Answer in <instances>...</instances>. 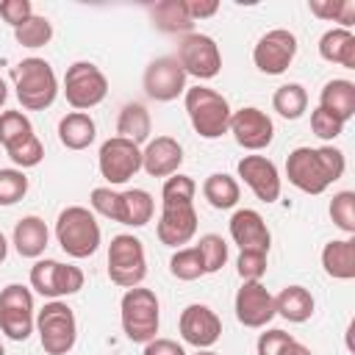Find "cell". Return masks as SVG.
I'll return each instance as SVG.
<instances>
[{
  "label": "cell",
  "mask_w": 355,
  "mask_h": 355,
  "mask_svg": "<svg viewBox=\"0 0 355 355\" xmlns=\"http://www.w3.org/2000/svg\"><path fill=\"white\" fill-rule=\"evenodd\" d=\"M347 169V158L338 147H297L286 158V178L294 189L305 194H322L330 183H336Z\"/></svg>",
  "instance_id": "1"
},
{
  "label": "cell",
  "mask_w": 355,
  "mask_h": 355,
  "mask_svg": "<svg viewBox=\"0 0 355 355\" xmlns=\"http://www.w3.org/2000/svg\"><path fill=\"white\" fill-rule=\"evenodd\" d=\"M11 80L25 111H44L58 97V78L44 58H22L11 67Z\"/></svg>",
  "instance_id": "2"
},
{
  "label": "cell",
  "mask_w": 355,
  "mask_h": 355,
  "mask_svg": "<svg viewBox=\"0 0 355 355\" xmlns=\"http://www.w3.org/2000/svg\"><path fill=\"white\" fill-rule=\"evenodd\" d=\"M183 94H186L183 97L186 114H189V122H191V128H194L197 136H202V139H219V136L227 133L230 114L233 111H230V103L219 92L197 83V86L186 89Z\"/></svg>",
  "instance_id": "3"
},
{
  "label": "cell",
  "mask_w": 355,
  "mask_h": 355,
  "mask_svg": "<svg viewBox=\"0 0 355 355\" xmlns=\"http://www.w3.org/2000/svg\"><path fill=\"white\" fill-rule=\"evenodd\" d=\"M58 247L69 258H89L100 250V225L94 214L83 205H67L55 219Z\"/></svg>",
  "instance_id": "4"
},
{
  "label": "cell",
  "mask_w": 355,
  "mask_h": 355,
  "mask_svg": "<svg viewBox=\"0 0 355 355\" xmlns=\"http://www.w3.org/2000/svg\"><path fill=\"white\" fill-rule=\"evenodd\" d=\"M119 313H122V330L128 336V341L133 344H147L155 338L158 324H161V305L155 291L133 286L122 294L119 302Z\"/></svg>",
  "instance_id": "5"
},
{
  "label": "cell",
  "mask_w": 355,
  "mask_h": 355,
  "mask_svg": "<svg viewBox=\"0 0 355 355\" xmlns=\"http://www.w3.org/2000/svg\"><path fill=\"white\" fill-rule=\"evenodd\" d=\"M36 333L47 355H67L78 341V322L67 302L50 300L36 313Z\"/></svg>",
  "instance_id": "6"
},
{
  "label": "cell",
  "mask_w": 355,
  "mask_h": 355,
  "mask_svg": "<svg viewBox=\"0 0 355 355\" xmlns=\"http://www.w3.org/2000/svg\"><path fill=\"white\" fill-rule=\"evenodd\" d=\"M108 277H111V283H116L122 288L141 286V280L147 277L144 244L133 233H119L111 239V244H108Z\"/></svg>",
  "instance_id": "7"
},
{
  "label": "cell",
  "mask_w": 355,
  "mask_h": 355,
  "mask_svg": "<svg viewBox=\"0 0 355 355\" xmlns=\"http://www.w3.org/2000/svg\"><path fill=\"white\" fill-rule=\"evenodd\" d=\"M108 94V80L103 69L92 61H75L64 75V97L75 111H89L100 105Z\"/></svg>",
  "instance_id": "8"
},
{
  "label": "cell",
  "mask_w": 355,
  "mask_h": 355,
  "mask_svg": "<svg viewBox=\"0 0 355 355\" xmlns=\"http://www.w3.org/2000/svg\"><path fill=\"white\" fill-rule=\"evenodd\" d=\"M36 327L33 294L22 283H8L0 291V330L11 341H28Z\"/></svg>",
  "instance_id": "9"
},
{
  "label": "cell",
  "mask_w": 355,
  "mask_h": 355,
  "mask_svg": "<svg viewBox=\"0 0 355 355\" xmlns=\"http://www.w3.org/2000/svg\"><path fill=\"white\" fill-rule=\"evenodd\" d=\"M178 64L183 67L186 75L197 80H211L222 69V53L219 44L208 33H186L178 44Z\"/></svg>",
  "instance_id": "10"
},
{
  "label": "cell",
  "mask_w": 355,
  "mask_h": 355,
  "mask_svg": "<svg viewBox=\"0 0 355 355\" xmlns=\"http://www.w3.org/2000/svg\"><path fill=\"white\" fill-rule=\"evenodd\" d=\"M97 166L108 186H122L141 169V147L122 136H111L100 147Z\"/></svg>",
  "instance_id": "11"
},
{
  "label": "cell",
  "mask_w": 355,
  "mask_h": 355,
  "mask_svg": "<svg viewBox=\"0 0 355 355\" xmlns=\"http://www.w3.org/2000/svg\"><path fill=\"white\" fill-rule=\"evenodd\" d=\"M297 55V36L286 28L266 31L252 47V64L263 75H283Z\"/></svg>",
  "instance_id": "12"
},
{
  "label": "cell",
  "mask_w": 355,
  "mask_h": 355,
  "mask_svg": "<svg viewBox=\"0 0 355 355\" xmlns=\"http://www.w3.org/2000/svg\"><path fill=\"white\" fill-rule=\"evenodd\" d=\"M141 86H144V94L150 100L169 103V100H178V94L186 92V72H183V67L178 64L175 55H161V58L150 61V67L144 69Z\"/></svg>",
  "instance_id": "13"
},
{
  "label": "cell",
  "mask_w": 355,
  "mask_h": 355,
  "mask_svg": "<svg viewBox=\"0 0 355 355\" xmlns=\"http://www.w3.org/2000/svg\"><path fill=\"white\" fill-rule=\"evenodd\" d=\"M227 130L233 133L239 147L252 150V153L266 150L272 144V139H275V122L269 119L266 111H261L255 105H244V108L233 111Z\"/></svg>",
  "instance_id": "14"
},
{
  "label": "cell",
  "mask_w": 355,
  "mask_h": 355,
  "mask_svg": "<svg viewBox=\"0 0 355 355\" xmlns=\"http://www.w3.org/2000/svg\"><path fill=\"white\" fill-rule=\"evenodd\" d=\"M178 330H180V338L186 344H191L197 349H208L222 336V319L216 316L214 308H208L202 302H191L180 311Z\"/></svg>",
  "instance_id": "15"
},
{
  "label": "cell",
  "mask_w": 355,
  "mask_h": 355,
  "mask_svg": "<svg viewBox=\"0 0 355 355\" xmlns=\"http://www.w3.org/2000/svg\"><path fill=\"white\" fill-rule=\"evenodd\" d=\"M233 311H236V319L244 324V327H266L275 316V297L269 294V288L261 283V280H244L241 288L236 291V300H233Z\"/></svg>",
  "instance_id": "16"
},
{
  "label": "cell",
  "mask_w": 355,
  "mask_h": 355,
  "mask_svg": "<svg viewBox=\"0 0 355 355\" xmlns=\"http://www.w3.org/2000/svg\"><path fill=\"white\" fill-rule=\"evenodd\" d=\"M236 169H239V178L250 186V191L261 202H275L280 197V172L275 161H269L266 155H244L236 164Z\"/></svg>",
  "instance_id": "17"
},
{
  "label": "cell",
  "mask_w": 355,
  "mask_h": 355,
  "mask_svg": "<svg viewBox=\"0 0 355 355\" xmlns=\"http://www.w3.org/2000/svg\"><path fill=\"white\" fill-rule=\"evenodd\" d=\"M197 233V211L194 205H161V216L155 225V236L161 244L180 250Z\"/></svg>",
  "instance_id": "18"
},
{
  "label": "cell",
  "mask_w": 355,
  "mask_h": 355,
  "mask_svg": "<svg viewBox=\"0 0 355 355\" xmlns=\"http://www.w3.org/2000/svg\"><path fill=\"white\" fill-rule=\"evenodd\" d=\"M183 164V147L172 136H155L141 150V169L150 178H169Z\"/></svg>",
  "instance_id": "19"
},
{
  "label": "cell",
  "mask_w": 355,
  "mask_h": 355,
  "mask_svg": "<svg viewBox=\"0 0 355 355\" xmlns=\"http://www.w3.org/2000/svg\"><path fill=\"white\" fill-rule=\"evenodd\" d=\"M230 239L239 244V250H263L269 252L272 233L263 222V216L252 208H239L230 216Z\"/></svg>",
  "instance_id": "20"
},
{
  "label": "cell",
  "mask_w": 355,
  "mask_h": 355,
  "mask_svg": "<svg viewBox=\"0 0 355 355\" xmlns=\"http://www.w3.org/2000/svg\"><path fill=\"white\" fill-rule=\"evenodd\" d=\"M14 250L22 255V258H39L44 250H47V241H50V230L44 225L42 216L36 214H28L22 216L17 225H14Z\"/></svg>",
  "instance_id": "21"
},
{
  "label": "cell",
  "mask_w": 355,
  "mask_h": 355,
  "mask_svg": "<svg viewBox=\"0 0 355 355\" xmlns=\"http://www.w3.org/2000/svg\"><path fill=\"white\" fill-rule=\"evenodd\" d=\"M319 108L330 111L336 119L347 122L355 116V83L347 78H333L319 92Z\"/></svg>",
  "instance_id": "22"
},
{
  "label": "cell",
  "mask_w": 355,
  "mask_h": 355,
  "mask_svg": "<svg viewBox=\"0 0 355 355\" xmlns=\"http://www.w3.org/2000/svg\"><path fill=\"white\" fill-rule=\"evenodd\" d=\"M322 266L333 280L355 277V239H333L322 250Z\"/></svg>",
  "instance_id": "23"
},
{
  "label": "cell",
  "mask_w": 355,
  "mask_h": 355,
  "mask_svg": "<svg viewBox=\"0 0 355 355\" xmlns=\"http://www.w3.org/2000/svg\"><path fill=\"white\" fill-rule=\"evenodd\" d=\"M313 294L305 286H286L277 297H275V316H283L286 322L302 324L313 316Z\"/></svg>",
  "instance_id": "24"
},
{
  "label": "cell",
  "mask_w": 355,
  "mask_h": 355,
  "mask_svg": "<svg viewBox=\"0 0 355 355\" xmlns=\"http://www.w3.org/2000/svg\"><path fill=\"white\" fill-rule=\"evenodd\" d=\"M319 55L344 69H355V33L347 28H330L319 39Z\"/></svg>",
  "instance_id": "25"
},
{
  "label": "cell",
  "mask_w": 355,
  "mask_h": 355,
  "mask_svg": "<svg viewBox=\"0 0 355 355\" xmlns=\"http://www.w3.org/2000/svg\"><path fill=\"white\" fill-rule=\"evenodd\" d=\"M97 136V125L86 111H69L58 122V141L67 150H86Z\"/></svg>",
  "instance_id": "26"
},
{
  "label": "cell",
  "mask_w": 355,
  "mask_h": 355,
  "mask_svg": "<svg viewBox=\"0 0 355 355\" xmlns=\"http://www.w3.org/2000/svg\"><path fill=\"white\" fill-rule=\"evenodd\" d=\"M153 211H155V202H153L150 191H144V189L119 191V225L144 227L153 219Z\"/></svg>",
  "instance_id": "27"
},
{
  "label": "cell",
  "mask_w": 355,
  "mask_h": 355,
  "mask_svg": "<svg viewBox=\"0 0 355 355\" xmlns=\"http://www.w3.org/2000/svg\"><path fill=\"white\" fill-rule=\"evenodd\" d=\"M150 130H153L150 111L141 103H125L116 116V136H122L133 144H144V141H150Z\"/></svg>",
  "instance_id": "28"
},
{
  "label": "cell",
  "mask_w": 355,
  "mask_h": 355,
  "mask_svg": "<svg viewBox=\"0 0 355 355\" xmlns=\"http://www.w3.org/2000/svg\"><path fill=\"white\" fill-rule=\"evenodd\" d=\"M150 17H153V25L161 33H183L186 36L194 28L183 0H161L150 8Z\"/></svg>",
  "instance_id": "29"
},
{
  "label": "cell",
  "mask_w": 355,
  "mask_h": 355,
  "mask_svg": "<svg viewBox=\"0 0 355 355\" xmlns=\"http://www.w3.org/2000/svg\"><path fill=\"white\" fill-rule=\"evenodd\" d=\"M202 197L208 200L211 208L227 211V208H233V205L239 202L241 189H239V180L230 178L227 172H214V175H208L205 183H202Z\"/></svg>",
  "instance_id": "30"
},
{
  "label": "cell",
  "mask_w": 355,
  "mask_h": 355,
  "mask_svg": "<svg viewBox=\"0 0 355 355\" xmlns=\"http://www.w3.org/2000/svg\"><path fill=\"white\" fill-rule=\"evenodd\" d=\"M272 108L283 119H300L308 111V92L302 83H283L272 94Z\"/></svg>",
  "instance_id": "31"
},
{
  "label": "cell",
  "mask_w": 355,
  "mask_h": 355,
  "mask_svg": "<svg viewBox=\"0 0 355 355\" xmlns=\"http://www.w3.org/2000/svg\"><path fill=\"white\" fill-rule=\"evenodd\" d=\"M6 153H8V158H11V164L17 166V169H31V166H39L42 164V158H44V147H42V141H39V136L36 133H28V136H22L19 141H14L11 147H6Z\"/></svg>",
  "instance_id": "32"
},
{
  "label": "cell",
  "mask_w": 355,
  "mask_h": 355,
  "mask_svg": "<svg viewBox=\"0 0 355 355\" xmlns=\"http://www.w3.org/2000/svg\"><path fill=\"white\" fill-rule=\"evenodd\" d=\"M14 39H17V44L31 47V50L44 47V44L53 39V25H50V19H47V17L33 14L28 22H22L19 28H14Z\"/></svg>",
  "instance_id": "33"
},
{
  "label": "cell",
  "mask_w": 355,
  "mask_h": 355,
  "mask_svg": "<svg viewBox=\"0 0 355 355\" xmlns=\"http://www.w3.org/2000/svg\"><path fill=\"white\" fill-rule=\"evenodd\" d=\"M194 247H197V252H200V258H202L205 275H214V272H219V269L227 263V241H225L222 236L205 233V236H200V241H197Z\"/></svg>",
  "instance_id": "34"
},
{
  "label": "cell",
  "mask_w": 355,
  "mask_h": 355,
  "mask_svg": "<svg viewBox=\"0 0 355 355\" xmlns=\"http://www.w3.org/2000/svg\"><path fill=\"white\" fill-rule=\"evenodd\" d=\"M194 191H197V183L189 175L175 172L164 180L161 205H194Z\"/></svg>",
  "instance_id": "35"
},
{
  "label": "cell",
  "mask_w": 355,
  "mask_h": 355,
  "mask_svg": "<svg viewBox=\"0 0 355 355\" xmlns=\"http://www.w3.org/2000/svg\"><path fill=\"white\" fill-rule=\"evenodd\" d=\"M169 272H172V277L186 280V283L202 277L205 269H202V258H200L197 247H180V250H175V255L169 258Z\"/></svg>",
  "instance_id": "36"
},
{
  "label": "cell",
  "mask_w": 355,
  "mask_h": 355,
  "mask_svg": "<svg viewBox=\"0 0 355 355\" xmlns=\"http://www.w3.org/2000/svg\"><path fill=\"white\" fill-rule=\"evenodd\" d=\"M311 14H316L319 19H333L341 22V28H352L355 22V0H311Z\"/></svg>",
  "instance_id": "37"
},
{
  "label": "cell",
  "mask_w": 355,
  "mask_h": 355,
  "mask_svg": "<svg viewBox=\"0 0 355 355\" xmlns=\"http://www.w3.org/2000/svg\"><path fill=\"white\" fill-rule=\"evenodd\" d=\"M330 219L347 236L355 233V191L344 189V191L333 194V200H330Z\"/></svg>",
  "instance_id": "38"
},
{
  "label": "cell",
  "mask_w": 355,
  "mask_h": 355,
  "mask_svg": "<svg viewBox=\"0 0 355 355\" xmlns=\"http://www.w3.org/2000/svg\"><path fill=\"white\" fill-rule=\"evenodd\" d=\"M55 266H58V261H53V258L36 261L31 266V288L36 294L47 297V300H58V294H55Z\"/></svg>",
  "instance_id": "39"
},
{
  "label": "cell",
  "mask_w": 355,
  "mask_h": 355,
  "mask_svg": "<svg viewBox=\"0 0 355 355\" xmlns=\"http://www.w3.org/2000/svg\"><path fill=\"white\" fill-rule=\"evenodd\" d=\"M28 133H33V125L22 111H3L0 114V144L3 147H11L14 141H19Z\"/></svg>",
  "instance_id": "40"
},
{
  "label": "cell",
  "mask_w": 355,
  "mask_h": 355,
  "mask_svg": "<svg viewBox=\"0 0 355 355\" xmlns=\"http://www.w3.org/2000/svg\"><path fill=\"white\" fill-rule=\"evenodd\" d=\"M28 194V178L22 169H0V205H14Z\"/></svg>",
  "instance_id": "41"
},
{
  "label": "cell",
  "mask_w": 355,
  "mask_h": 355,
  "mask_svg": "<svg viewBox=\"0 0 355 355\" xmlns=\"http://www.w3.org/2000/svg\"><path fill=\"white\" fill-rule=\"evenodd\" d=\"M236 272L241 280H261L266 275V252L263 250H241L236 258Z\"/></svg>",
  "instance_id": "42"
},
{
  "label": "cell",
  "mask_w": 355,
  "mask_h": 355,
  "mask_svg": "<svg viewBox=\"0 0 355 355\" xmlns=\"http://www.w3.org/2000/svg\"><path fill=\"white\" fill-rule=\"evenodd\" d=\"M311 130H313V136H319L322 141H333V139H338L341 133H344V122L341 119H336L330 111H324V108H313L311 111Z\"/></svg>",
  "instance_id": "43"
},
{
  "label": "cell",
  "mask_w": 355,
  "mask_h": 355,
  "mask_svg": "<svg viewBox=\"0 0 355 355\" xmlns=\"http://www.w3.org/2000/svg\"><path fill=\"white\" fill-rule=\"evenodd\" d=\"M89 202H92V208H94L100 216H105V219H111V222H119V191H114L111 186H97V189H92Z\"/></svg>",
  "instance_id": "44"
},
{
  "label": "cell",
  "mask_w": 355,
  "mask_h": 355,
  "mask_svg": "<svg viewBox=\"0 0 355 355\" xmlns=\"http://www.w3.org/2000/svg\"><path fill=\"white\" fill-rule=\"evenodd\" d=\"M83 272L72 263H61L55 266V294L58 297H69V294H78L83 288Z\"/></svg>",
  "instance_id": "45"
},
{
  "label": "cell",
  "mask_w": 355,
  "mask_h": 355,
  "mask_svg": "<svg viewBox=\"0 0 355 355\" xmlns=\"http://www.w3.org/2000/svg\"><path fill=\"white\" fill-rule=\"evenodd\" d=\"M291 341H294L291 333L275 327V330H266V333L258 336V341H255V352H258V355H280Z\"/></svg>",
  "instance_id": "46"
},
{
  "label": "cell",
  "mask_w": 355,
  "mask_h": 355,
  "mask_svg": "<svg viewBox=\"0 0 355 355\" xmlns=\"http://www.w3.org/2000/svg\"><path fill=\"white\" fill-rule=\"evenodd\" d=\"M0 17L11 28H19L22 22H28L33 17V6H31V0H3L0 3Z\"/></svg>",
  "instance_id": "47"
},
{
  "label": "cell",
  "mask_w": 355,
  "mask_h": 355,
  "mask_svg": "<svg viewBox=\"0 0 355 355\" xmlns=\"http://www.w3.org/2000/svg\"><path fill=\"white\" fill-rule=\"evenodd\" d=\"M141 355H186V349L178 344V341H172V338H153V341H147L144 344V352Z\"/></svg>",
  "instance_id": "48"
},
{
  "label": "cell",
  "mask_w": 355,
  "mask_h": 355,
  "mask_svg": "<svg viewBox=\"0 0 355 355\" xmlns=\"http://www.w3.org/2000/svg\"><path fill=\"white\" fill-rule=\"evenodd\" d=\"M183 3H186V11H189L191 22L205 19V17H214L219 11V3L216 0H183Z\"/></svg>",
  "instance_id": "49"
},
{
  "label": "cell",
  "mask_w": 355,
  "mask_h": 355,
  "mask_svg": "<svg viewBox=\"0 0 355 355\" xmlns=\"http://www.w3.org/2000/svg\"><path fill=\"white\" fill-rule=\"evenodd\" d=\"M280 355H313V352H311L305 344H300V341L294 338V341H291V344H288V347H286Z\"/></svg>",
  "instance_id": "50"
},
{
  "label": "cell",
  "mask_w": 355,
  "mask_h": 355,
  "mask_svg": "<svg viewBox=\"0 0 355 355\" xmlns=\"http://www.w3.org/2000/svg\"><path fill=\"white\" fill-rule=\"evenodd\" d=\"M6 255H8V241H6V236L0 233V263L6 261Z\"/></svg>",
  "instance_id": "51"
},
{
  "label": "cell",
  "mask_w": 355,
  "mask_h": 355,
  "mask_svg": "<svg viewBox=\"0 0 355 355\" xmlns=\"http://www.w3.org/2000/svg\"><path fill=\"white\" fill-rule=\"evenodd\" d=\"M6 100H8V86H6V80L0 78V105H3Z\"/></svg>",
  "instance_id": "52"
},
{
  "label": "cell",
  "mask_w": 355,
  "mask_h": 355,
  "mask_svg": "<svg viewBox=\"0 0 355 355\" xmlns=\"http://www.w3.org/2000/svg\"><path fill=\"white\" fill-rule=\"evenodd\" d=\"M197 355H216V352H211V349H197Z\"/></svg>",
  "instance_id": "53"
},
{
  "label": "cell",
  "mask_w": 355,
  "mask_h": 355,
  "mask_svg": "<svg viewBox=\"0 0 355 355\" xmlns=\"http://www.w3.org/2000/svg\"><path fill=\"white\" fill-rule=\"evenodd\" d=\"M0 355H6V349H3V344H0Z\"/></svg>",
  "instance_id": "54"
}]
</instances>
